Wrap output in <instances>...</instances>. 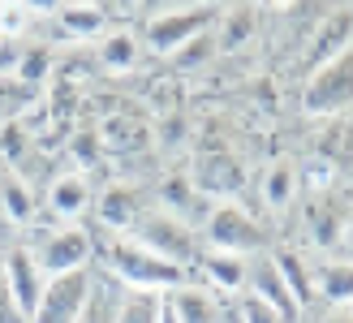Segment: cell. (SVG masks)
<instances>
[{"mask_svg": "<svg viewBox=\"0 0 353 323\" xmlns=\"http://www.w3.org/2000/svg\"><path fill=\"white\" fill-rule=\"evenodd\" d=\"M95 267L117 276L125 289H143V293H168L176 284L194 280L185 267L151 255L147 246H138L134 237H125V233H103V242L95 246Z\"/></svg>", "mask_w": 353, "mask_h": 323, "instance_id": "6da1fadb", "label": "cell"}, {"mask_svg": "<svg viewBox=\"0 0 353 323\" xmlns=\"http://www.w3.org/2000/svg\"><path fill=\"white\" fill-rule=\"evenodd\" d=\"M26 233H30L26 250L43 276L78 272V267L95 263V233L78 220H52V224H34Z\"/></svg>", "mask_w": 353, "mask_h": 323, "instance_id": "7a4b0ae2", "label": "cell"}, {"mask_svg": "<svg viewBox=\"0 0 353 323\" xmlns=\"http://www.w3.org/2000/svg\"><path fill=\"white\" fill-rule=\"evenodd\" d=\"M199 237H203V250H220V255H237V259L272 250V228L263 224L254 211H245L237 199L211 203Z\"/></svg>", "mask_w": 353, "mask_h": 323, "instance_id": "3957f363", "label": "cell"}, {"mask_svg": "<svg viewBox=\"0 0 353 323\" xmlns=\"http://www.w3.org/2000/svg\"><path fill=\"white\" fill-rule=\"evenodd\" d=\"M125 237H134L138 246H147L151 255H160V259H168L176 267H185V272L194 267V259H199V250H203L199 228L181 224L176 215H168L164 207H155V203L138 215V224L125 233Z\"/></svg>", "mask_w": 353, "mask_h": 323, "instance_id": "277c9868", "label": "cell"}, {"mask_svg": "<svg viewBox=\"0 0 353 323\" xmlns=\"http://www.w3.org/2000/svg\"><path fill=\"white\" fill-rule=\"evenodd\" d=\"M220 9H207V5H190V9H172V13H160V17H147V22H138V35H143V48L151 57H172V52H181L194 35H203L216 26Z\"/></svg>", "mask_w": 353, "mask_h": 323, "instance_id": "5b68a950", "label": "cell"}, {"mask_svg": "<svg viewBox=\"0 0 353 323\" xmlns=\"http://www.w3.org/2000/svg\"><path fill=\"white\" fill-rule=\"evenodd\" d=\"M345 215H349V199H341V186L336 190H323V194H306V207H302V255H336L341 246V233H345Z\"/></svg>", "mask_w": 353, "mask_h": 323, "instance_id": "8992f818", "label": "cell"}, {"mask_svg": "<svg viewBox=\"0 0 353 323\" xmlns=\"http://www.w3.org/2000/svg\"><path fill=\"white\" fill-rule=\"evenodd\" d=\"M353 108V48L332 65L314 69L302 86V112L306 117H341Z\"/></svg>", "mask_w": 353, "mask_h": 323, "instance_id": "52a82bcc", "label": "cell"}, {"mask_svg": "<svg viewBox=\"0 0 353 323\" xmlns=\"http://www.w3.org/2000/svg\"><path fill=\"white\" fill-rule=\"evenodd\" d=\"M185 177H190V186L199 190L203 199H211V203L237 199V194L245 190V164L237 159V151H228V147H207V151H199Z\"/></svg>", "mask_w": 353, "mask_h": 323, "instance_id": "ba28073f", "label": "cell"}, {"mask_svg": "<svg viewBox=\"0 0 353 323\" xmlns=\"http://www.w3.org/2000/svg\"><path fill=\"white\" fill-rule=\"evenodd\" d=\"M91 280H95V263L78 267V272H61L43 280V297L34 306L30 323H78L86 297H91Z\"/></svg>", "mask_w": 353, "mask_h": 323, "instance_id": "9c48e42d", "label": "cell"}, {"mask_svg": "<svg viewBox=\"0 0 353 323\" xmlns=\"http://www.w3.org/2000/svg\"><path fill=\"white\" fill-rule=\"evenodd\" d=\"M245 293L259 297L263 306H272L285 323H302V311H297V302L289 293L285 276H280V263L272 250H263V255H250L245 259Z\"/></svg>", "mask_w": 353, "mask_h": 323, "instance_id": "30bf717a", "label": "cell"}, {"mask_svg": "<svg viewBox=\"0 0 353 323\" xmlns=\"http://www.w3.org/2000/svg\"><path fill=\"white\" fill-rule=\"evenodd\" d=\"M349 48H353V5L327 9L323 22L310 30V39L302 48V69H306V74H314V69H323V65H332L336 57H345Z\"/></svg>", "mask_w": 353, "mask_h": 323, "instance_id": "8fae6325", "label": "cell"}, {"mask_svg": "<svg viewBox=\"0 0 353 323\" xmlns=\"http://www.w3.org/2000/svg\"><path fill=\"white\" fill-rule=\"evenodd\" d=\"M0 267H5V280H9V293L17 302V311H22V319L30 323L34 306H39V297H43V280L48 276L34 267L26 242H9L5 250H0Z\"/></svg>", "mask_w": 353, "mask_h": 323, "instance_id": "7c38bea8", "label": "cell"}, {"mask_svg": "<svg viewBox=\"0 0 353 323\" xmlns=\"http://www.w3.org/2000/svg\"><path fill=\"white\" fill-rule=\"evenodd\" d=\"M147 207H151V194L138 190L134 182H112V186H103V194L95 199V215H99L103 233H130Z\"/></svg>", "mask_w": 353, "mask_h": 323, "instance_id": "4fadbf2b", "label": "cell"}, {"mask_svg": "<svg viewBox=\"0 0 353 323\" xmlns=\"http://www.w3.org/2000/svg\"><path fill=\"white\" fill-rule=\"evenodd\" d=\"M143 35H138V26L130 22H117L108 26L95 39V65L108 69V74H130V69H138V61H143Z\"/></svg>", "mask_w": 353, "mask_h": 323, "instance_id": "5bb4252c", "label": "cell"}, {"mask_svg": "<svg viewBox=\"0 0 353 323\" xmlns=\"http://www.w3.org/2000/svg\"><path fill=\"white\" fill-rule=\"evenodd\" d=\"M190 276L207 284L211 293H224V297H241L245 293V259L237 255H220V250H199Z\"/></svg>", "mask_w": 353, "mask_h": 323, "instance_id": "9a60e30c", "label": "cell"}, {"mask_svg": "<svg viewBox=\"0 0 353 323\" xmlns=\"http://www.w3.org/2000/svg\"><path fill=\"white\" fill-rule=\"evenodd\" d=\"M151 203H155V207H164L168 215H176V220L190 224V228H203L207 211H211V199H203V194L190 186V177H185V173L164 177V182L155 186V199H151Z\"/></svg>", "mask_w": 353, "mask_h": 323, "instance_id": "2e32d148", "label": "cell"}, {"mask_svg": "<svg viewBox=\"0 0 353 323\" xmlns=\"http://www.w3.org/2000/svg\"><path fill=\"white\" fill-rule=\"evenodd\" d=\"M297 194H302V186H297V164L293 159H272V164H263V173H259V203H263V211L285 215L297 203Z\"/></svg>", "mask_w": 353, "mask_h": 323, "instance_id": "e0dca14e", "label": "cell"}, {"mask_svg": "<svg viewBox=\"0 0 353 323\" xmlns=\"http://www.w3.org/2000/svg\"><path fill=\"white\" fill-rule=\"evenodd\" d=\"M310 280H314V297L323 306H353V263L336 255L310 259Z\"/></svg>", "mask_w": 353, "mask_h": 323, "instance_id": "ac0fdd59", "label": "cell"}, {"mask_svg": "<svg viewBox=\"0 0 353 323\" xmlns=\"http://www.w3.org/2000/svg\"><path fill=\"white\" fill-rule=\"evenodd\" d=\"M99 147L103 151H117V155H130V151H147L151 147V125L134 112H108L99 121Z\"/></svg>", "mask_w": 353, "mask_h": 323, "instance_id": "d6986e66", "label": "cell"}, {"mask_svg": "<svg viewBox=\"0 0 353 323\" xmlns=\"http://www.w3.org/2000/svg\"><path fill=\"white\" fill-rule=\"evenodd\" d=\"M95 203V190L86 182V173H57L48 186V211L57 220H78V215Z\"/></svg>", "mask_w": 353, "mask_h": 323, "instance_id": "ffe728a7", "label": "cell"}, {"mask_svg": "<svg viewBox=\"0 0 353 323\" xmlns=\"http://www.w3.org/2000/svg\"><path fill=\"white\" fill-rule=\"evenodd\" d=\"M168 302H172V311L181 323H224L220 297L199 280H185V284H176V289H168Z\"/></svg>", "mask_w": 353, "mask_h": 323, "instance_id": "44dd1931", "label": "cell"}, {"mask_svg": "<svg viewBox=\"0 0 353 323\" xmlns=\"http://www.w3.org/2000/svg\"><path fill=\"white\" fill-rule=\"evenodd\" d=\"M272 255L280 263V276H285L297 311H302V319H306V311L319 306V297H314V280H310V255H302L297 246H272Z\"/></svg>", "mask_w": 353, "mask_h": 323, "instance_id": "7402d4cb", "label": "cell"}, {"mask_svg": "<svg viewBox=\"0 0 353 323\" xmlns=\"http://www.w3.org/2000/svg\"><path fill=\"white\" fill-rule=\"evenodd\" d=\"M0 220L13 228H34L39 224V207H34V194L17 173L0 168Z\"/></svg>", "mask_w": 353, "mask_h": 323, "instance_id": "603a6c76", "label": "cell"}, {"mask_svg": "<svg viewBox=\"0 0 353 323\" xmlns=\"http://www.w3.org/2000/svg\"><path fill=\"white\" fill-rule=\"evenodd\" d=\"M254 22H259V13L250 5H237V9H220L216 17V43H220V57L224 52H237L254 39Z\"/></svg>", "mask_w": 353, "mask_h": 323, "instance_id": "cb8c5ba5", "label": "cell"}, {"mask_svg": "<svg viewBox=\"0 0 353 323\" xmlns=\"http://www.w3.org/2000/svg\"><path fill=\"white\" fill-rule=\"evenodd\" d=\"M57 26L65 30V39H99V35L108 30V13H103L99 5H82V0H74V5H65L57 13Z\"/></svg>", "mask_w": 353, "mask_h": 323, "instance_id": "d4e9b609", "label": "cell"}, {"mask_svg": "<svg viewBox=\"0 0 353 323\" xmlns=\"http://www.w3.org/2000/svg\"><path fill=\"white\" fill-rule=\"evenodd\" d=\"M216 57H220V43H216V26H211V30H203V35H194V39H190L181 52H172L168 65L176 69V74H194V69L211 65Z\"/></svg>", "mask_w": 353, "mask_h": 323, "instance_id": "484cf974", "label": "cell"}, {"mask_svg": "<svg viewBox=\"0 0 353 323\" xmlns=\"http://www.w3.org/2000/svg\"><path fill=\"white\" fill-rule=\"evenodd\" d=\"M155 319H160V293L130 289V293H125V302H121L117 323H155Z\"/></svg>", "mask_w": 353, "mask_h": 323, "instance_id": "4316f807", "label": "cell"}, {"mask_svg": "<svg viewBox=\"0 0 353 323\" xmlns=\"http://www.w3.org/2000/svg\"><path fill=\"white\" fill-rule=\"evenodd\" d=\"M233 306H237V323H285L272 306H263V302H259V297H250V293L233 297Z\"/></svg>", "mask_w": 353, "mask_h": 323, "instance_id": "83f0119b", "label": "cell"}, {"mask_svg": "<svg viewBox=\"0 0 353 323\" xmlns=\"http://www.w3.org/2000/svg\"><path fill=\"white\" fill-rule=\"evenodd\" d=\"M13 74L22 78V82H39V78L48 74V52H43V48L22 52V57H17V65H13Z\"/></svg>", "mask_w": 353, "mask_h": 323, "instance_id": "f1b7e54d", "label": "cell"}, {"mask_svg": "<svg viewBox=\"0 0 353 323\" xmlns=\"http://www.w3.org/2000/svg\"><path fill=\"white\" fill-rule=\"evenodd\" d=\"M199 5V0H143V9H138V22H147V17H160V13H172V9H190Z\"/></svg>", "mask_w": 353, "mask_h": 323, "instance_id": "f546056e", "label": "cell"}, {"mask_svg": "<svg viewBox=\"0 0 353 323\" xmlns=\"http://www.w3.org/2000/svg\"><path fill=\"white\" fill-rule=\"evenodd\" d=\"M0 323H26L22 311H17V302L9 293V280H5V267H0Z\"/></svg>", "mask_w": 353, "mask_h": 323, "instance_id": "4dcf8cb0", "label": "cell"}, {"mask_svg": "<svg viewBox=\"0 0 353 323\" xmlns=\"http://www.w3.org/2000/svg\"><path fill=\"white\" fill-rule=\"evenodd\" d=\"M30 17H57L65 5H74V0H22Z\"/></svg>", "mask_w": 353, "mask_h": 323, "instance_id": "1f68e13d", "label": "cell"}, {"mask_svg": "<svg viewBox=\"0 0 353 323\" xmlns=\"http://www.w3.org/2000/svg\"><path fill=\"white\" fill-rule=\"evenodd\" d=\"M336 259L353 263V199H349V215H345V233H341V246H336Z\"/></svg>", "mask_w": 353, "mask_h": 323, "instance_id": "d6a6232c", "label": "cell"}, {"mask_svg": "<svg viewBox=\"0 0 353 323\" xmlns=\"http://www.w3.org/2000/svg\"><path fill=\"white\" fill-rule=\"evenodd\" d=\"M117 22H130V17H138V9H143V0H108Z\"/></svg>", "mask_w": 353, "mask_h": 323, "instance_id": "836d02e7", "label": "cell"}, {"mask_svg": "<svg viewBox=\"0 0 353 323\" xmlns=\"http://www.w3.org/2000/svg\"><path fill=\"white\" fill-rule=\"evenodd\" d=\"M314 323H353V311H349V306H332L327 315H319Z\"/></svg>", "mask_w": 353, "mask_h": 323, "instance_id": "e575fe53", "label": "cell"}, {"mask_svg": "<svg viewBox=\"0 0 353 323\" xmlns=\"http://www.w3.org/2000/svg\"><path fill=\"white\" fill-rule=\"evenodd\" d=\"M155 323H181L176 311H172V302H168V293H160V319H155Z\"/></svg>", "mask_w": 353, "mask_h": 323, "instance_id": "d590c367", "label": "cell"}, {"mask_svg": "<svg viewBox=\"0 0 353 323\" xmlns=\"http://www.w3.org/2000/svg\"><path fill=\"white\" fill-rule=\"evenodd\" d=\"M199 5H207V9H220V5H228V0H199Z\"/></svg>", "mask_w": 353, "mask_h": 323, "instance_id": "8d00e7d4", "label": "cell"}, {"mask_svg": "<svg viewBox=\"0 0 353 323\" xmlns=\"http://www.w3.org/2000/svg\"><path fill=\"white\" fill-rule=\"evenodd\" d=\"M82 5H99V0H82Z\"/></svg>", "mask_w": 353, "mask_h": 323, "instance_id": "74e56055", "label": "cell"}, {"mask_svg": "<svg viewBox=\"0 0 353 323\" xmlns=\"http://www.w3.org/2000/svg\"><path fill=\"white\" fill-rule=\"evenodd\" d=\"M349 311H353V306H349Z\"/></svg>", "mask_w": 353, "mask_h": 323, "instance_id": "f35d334b", "label": "cell"}]
</instances>
